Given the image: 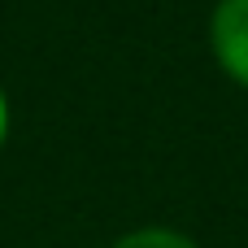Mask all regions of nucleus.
Segmentation results:
<instances>
[{"instance_id": "7ed1b4c3", "label": "nucleus", "mask_w": 248, "mask_h": 248, "mask_svg": "<svg viewBox=\"0 0 248 248\" xmlns=\"http://www.w3.org/2000/svg\"><path fill=\"white\" fill-rule=\"evenodd\" d=\"M9 140V100H4V92H0V144Z\"/></svg>"}, {"instance_id": "f03ea898", "label": "nucleus", "mask_w": 248, "mask_h": 248, "mask_svg": "<svg viewBox=\"0 0 248 248\" xmlns=\"http://www.w3.org/2000/svg\"><path fill=\"white\" fill-rule=\"evenodd\" d=\"M109 248H201L187 231H174V227H135L126 235H118Z\"/></svg>"}, {"instance_id": "f257e3e1", "label": "nucleus", "mask_w": 248, "mask_h": 248, "mask_svg": "<svg viewBox=\"0 0 248 248\" xmlns=\"http://www.w3.org/2000/svg\"><path fill=\"white\" fill-rule=\"evenodd\" d=\"M209 48L218 70L248 92V0H218L209 13Z\"/></svg>"}]
</instances>
